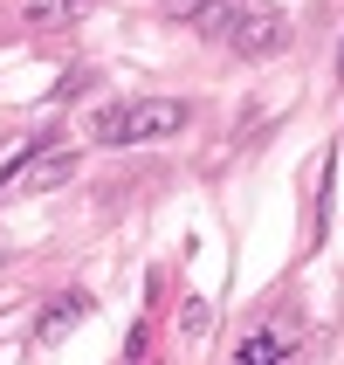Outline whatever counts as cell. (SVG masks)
<instances>
[{
  "label": "cell",
  "mask_w": 344,
  "mask_h": 365,
  "mask_svg": "<svg viewBox=\"0 0 344 365\" xmlns=\"http://www.w3.org/2000/svg\"><path fill=\"white\" fill-rule=\"evenodd\" d=\"M207 324H214V310H207L200 297H186V310H179V331H186V338H207Z\"/></svg>",
  "instance_id": "cell-7"
},
{
  "label": "cell",
  "mask_w": 344,
  "mask_h": 365,
  "mask_svg": "<svg viewBox=\"0 0 344 365\" xmlns=\"http://www.w3.org/2000/svg\"><path fill=\"white\" fill-rule=\"evenodd\" d=\"M76 180V152L69 145H35L21 165L0 173V193H48V186H69Z\"/></svg>",
  "instance_id": "cell-3"
},
{
  "label": "cell",
  "mask_w": 344,
  "mask_h": 365,
  "mask_svg": "<svg viewBox=\"0 0 344 365\" xmlns=\"http://www.w3.org/2000/svg\"><path fill=\"white\" fill-rule=\"evenodd\" d=\"M338 83H344V48H338Z\"/></svg>",
  "instance_id": "cell-9"
},
{
  "label": "cell",
  "mask_w": 344,
  "mask_h": 365,
  "mask_svg": "<svg viewBox=\"0 0 344 365\" xmlns=\"http://www.w3.org/2000/svg\"><path fill=\"white\" fill-rule=\"evenodd\" d=\"M227 48L248 62H269L289 48V21L283 7H269V0H241V14H234V28H227Z\"/></svg>",
  "instance_id": "cell-2"
},
{
  "label": "cell",
  "mask_w": 344,
  "mask_h": 365,
  "mask_svg": "<svg viewBox=\"0 0 344 365\" xmlns=\"http://www.w3.org/2000/svg\"><path fill=\"white\" fill-rule=\"evenodd\" d=\"M83 310H90V297H62V304H48V310H41V324H35V338H41V345H56L62 331H76Z\"/></svg>",
  "instance_id": "cell-6"
},
{
  "label": "cell",
  "mask_w": 344,
  "mask_h": 365,
  "mask_svg": "<svg viewBox=\"0 0 344 365\" xmlns=\"http://www.w3.org/2000/svg\"><path fill=\"white\" fill-rule=\"evenodd\" d=\"M289 345H296V324H262L234 345V365H283Z\"/></svg>",
  "instance_id": "cell-4"
},
{
  "label": "cell",
  "mask_w": 344,
  "mask_h": 365,
  "mask_svg": "<svg viewBox=\"0 0 344 365\" xmlns=\"http://www.w3.org/2000/svg\"><path fill=\"white\" fill-rule=\"evenodd\" d=\"M186 110L179 97H138V103H103L97 118H90V131H97L103 145H152V138H172V131H186Z\"/></svg>",
  "instance_id": "cell-1"
},
{
  "label": "cell",
  "mask_w": 344,
  "mask_h": 365,
  "mask_svg": "<svg viewBox=\"0 0 344 365\" xmlns=\"http://www.w3.org/2000/svg\"><path fill=\"white\" fill-rule=\"evenodd\" d=\"M83 0H14V21L21 28H62V21H76Z\"/></svg>",
  "instance_id": "cell-5"
},
{
  "label": "cell",
  "mask_w": 344,
  "mask_h": 365,
  "mask_svg": "<svg viewBox=\"0 0 344 365\" xmlns=\"http://www.w3.org/2000/svg\"><path fill=\"white\" fill-rule=\"evenodd\" d=\"M207 7H214V0H165V14H172V21H200Z\"/></svg>",
  "instance_id": "cell-8"
}]
</instances>
